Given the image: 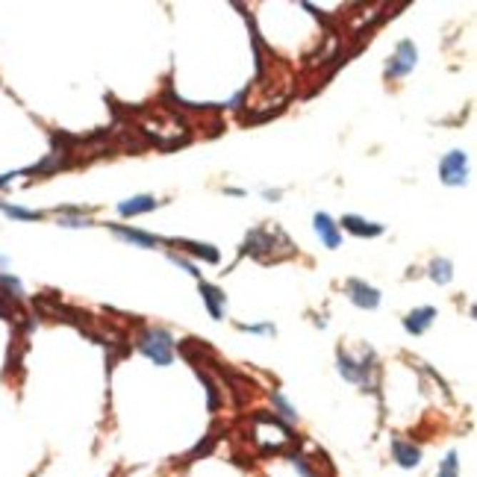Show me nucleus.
<instances>
[{
    "instance_id": "nucleus-8",
    "label": "nucleus",
    "mask_w": 477,
    "mask_h": 477,
    "mask_svg": "<svg viewBox=\"0 0 477 477\" xmlns=\"http://www.w3.org/2000/svg\"><path fill=\"white\" fill-rule=\"evenodd\" d=\"M112 233L118 239H124L130 245H139V248H156V245H169V239H159V236H151V233H141V230H133V227H124V224H112Z\"/></svg>"
},
{
    "instance_id": "nucleus-21",
    "label": "nucleus",
    "mask_w": 477,
    "mask_h": 477,
    "mask_svg": "<svg viewBox=\"0 0 477 477\" xmlns=\"http://www.w3.org/2000/svg\"><path fill=\"white\" fill-rule=\"evenodd\" d=\"M59 224H62V227H68V230H80V227H91V221H89V219H62Z\"/></svg>"
},
{
    "instance_id": "nucleus-7",
    "label": "nucleus",
    "mask_w": 477,
    "mask_h": 477,
    "mask_svg": "<svg viewBox=\"0 0 477 477\" xmlns=\"http://www.w3.org/2000/svg\"><path fill=\"white\" fill-rule=\"evenodd\" d=\"M313 224H316V233H318V239L330 248V251H336L339 245H342V233H339V227H336V221H333L327 212H316L313 216Z\"/></svg>"
},
{
    "instance_id": "nucleus-22",
    "label": "nucleus",
    "mask_w": 477,
    "mask_h": 477,
    "mask_svg": "<svg viewBox=\"0 0 477 477\" xmlns=\"http://www.w3.org/2000/svg\"><path fill=\"white\" fill-rule=\"evenodd\" d=\"M262 198H266V201H280L283 192H277V189H266V192H262Z\"/></svg>"
},
{
    "instance_id": "nucleus-3",
    "label": "nucleus",
    "mask_w": 477,
    "mask_h": 477,
    "mask_svg": "<svg viewBox=\"0 0 477 477\" xmlns=\"http://www.w3.org/2000/svg\"><path fill=\"white\" fill-rule=\"evenodd\" d=\"M439 177L445 186H463L468 180V156L463 151H451L439 162Z\"/></svg>"
},
{
    "instance_id": "nucleus-16",
    "label": "nucleus",
    "mask_w": 477,
    "mask_h": 477,
    "mask_svg": "<svg viewBox=\"0 0 477 477\" xmlns=\"http://www.w3.org/2000/svg\"><path fill=\"white\" fill-rule=\"evenodd\" d=\"M0 212L4 216H9V219H15V221H39L44 212H33V209H24V206H12V204H6V201H0Z\"/></svg>"
},
{
    "instance_id": "nucleus-9",
    "label": "nucleus",
    "mask_w": 477,
    "mask_h": 477,
    "mask_svg": "<svg viewBox=\"0 0 477 477\" xmlns=\"http://www.w3.org/2000/svg\"><path fill=\"white\" fill-rule=\"evenodd\" d=\"M159 206V201L154 195H136V198H127L118 204V216L121 219H136V216H145V212H154Z\"/></svg>"
},
{
    "instance_id": "nucleus-23",
    "label": "nucleus",
    "mask_w": 477,
    "mask_h": 477,
    "mask_svg": "<svg viewBox=\"0 0 477 477\" xmlns=\"http://www.w3.org/2000/svg\"><path fill=\"white\" fill-rule=\"evenodd\" d=\"M18 177V171H9V174H0V189H6L9 186V180H15Z\"/></svg>"
},
{
    "instance_id": "nucleus-12",
    "label": "nucleus",
    "mask_w": 477,
    "mask_h": 477,
    "mask_svg": "<svg viewBox=\"0 0 477 477\" xmlns=\"http://www.w3.org/2000/svg\"><path fill=\"white\" fill-rule=\"evenodd\" d=\"M433 318H436V309L433 306H418V309H413L407 318H403V330H407L410 336H421V333L431 327Z\"/></svg>"
},
{
    "instance_id": "nucleus-2",
    "label": "nucleus",
    "mask_w": 477,
    "mask_h": 477,
    "mask_svg": "<svg viewBox=\"0 0 477 477\" xmlns=\"http://www.w3.org/2000/svg\"><path fill=\"white\" fill-rule=\"evenodd\" d=\"M336 363H339V374L345 380H351V383H360V386L368 389V374H374V353H366L363 363H353L345 351H339Z\"/></svg>"
},
{
    "instance_id": "nucleus-1",
    "label": "nucleus",
    "mask_w": 477,
    "mask_h": 477,
    "mask_svg": "<svg viewBox=\"0 0 477 477\" xmlns=\"http://www.w3.org/2000/svg\"><path fill=\"white\" fill-rule=\"evenodd\" d=\"M136 348L145 353L148 360H154L156 366H171V360H174V336L165 327H148L139 336Z\"/></svg>"
},
{
    "instance_id": "nucleus-19",
    "label": "nucleus",
    "mask_w": 477,
    "mask_h": 477,
    "mask_svg": "<svg viewBox=\"0 0 477 477\" xmlns=\"http://www.w3.org/2000/svg\"><path fill=\"white\" fill-rule=\"evenodd\" d=\"M169 259L174 262V266H180V268H186V271H189V274H192V277H201V271H198V266H192V262H189V259H183L180 253H174V251H171V253H169Z\"/></svg>"
},
{
    "instance_id": "nucleus-18",
    "label": "nucleus",
    "mask_w": 477,
    "mask_h": 477,
    "mask_svg": "<svg viewBox=\"0 0 477 477\" xmlns=\"http://www.w3.org/2000/svg\"><path fill=\"white\" fill-rule=\"evenodd\" d=\"M457 474H460V457H457V451H448V457H445L436 477H457Z\"/></svg>"
},
{
    "instance_id": "nucleus-6",
    "label": "nucleus",
    "mask_w": 477,
    "mask_h": 477,
    "mask_svg": "<svg viewBox=\"0 0 477 477\" xmlns=\"http://www.w3.org/2000/svg\"><path fill=\"white\" fill-rule=\"evenodd\" d=\"M345 292L348 298L353 301V306H360V309H377L380 306V292L374 289V286H368L366 280H348L345 283Z\"/></svg>"
},
{
    "instance_id": "nucleus-5",
    "label": "nucleus",
    "mask_w": 477,
    "mask_h": 477,
    "mask_svg": "<svg viewBox=\"0 0 477 477\" xmlns=\"http://www.w3.org/2000/svg\"><path fill=\"white\" fill-rule=\"evenodd\" d=\"M277 236H280V230H251L248 233V239H245V248H242V253H251V256H256V259H266L268 262V251H274L277 248Z\"/></svg>"
},
{
    "instance_id": "nucleus-20",
    "label": "nucleus",
    "mask_w": 477,
    "mask_h": 477,
    "mask_svg": "<svg viewBox=\"0 0 477 477\" xmlns=\"http://www.w3.org/2000/svg\"><path fill=\"white\" fill-rule=\"evenodd\" d=\"M239 330H248V333H268V336H274V324L268 321V324H239Z\"/></svg>"
},
{
    "instance_id": "nucleus-24",
    "label": "nucleus",
    "mask_w": 477,
    "mask_h": 477,
    "mask_svg": "<svg viewBox=\"0 0 477 477\" xmlns=\"http://www.w3.org/2000/svg\"><path fill=\"white\" fill-rule=\"evenodd\" d=\"M224 192H227V195H233V198H242V195H245L242 189H224Z\"/></svg>"
},
{
    "instance_id": "nucleus-4",
    "label": "nucleus",
    "mask_w": 477,
    "mask_h": 477,
    "mask_svg": "<svg viewBox=\"0 0 477 477\" xmlns=\"http://www.w3.org/2000/svg\"><path fill=\"white\" fill-rule=\"evenodd\" d=\"M416 62H418V51H416V44H413L410 39H403V41L398 44V51H395V56H392L389 68H386V77H389V80L407 77L410 71L416 68Z\"/></svg>"
},
{
    "instance_id": "nucleus-15",
    "label": "nucleus",
    "mask_w": 477,
    "mask_h": 477,
    "mask_svg": "<svg viewBox=\"0 0 477 477\" xmlns=\"http://www.w3.org/2000/svg\"><path fill=\"white\" fill-rule=\"evenodd\" d=\"M427 274H431V280H433V283L445 286V283L454 280V266H451V259L436 256V259L431 262V268H427Z\"/></svg>"
},
{
    "instance_id": "nucleus-11",
    "label": "nucleus",
    "mask_w": 477,
    "mask_h": 477,
    "mask_svg": "<svg viewBox=\"0 0 477 477\" xmlns=\"http://www.w3.org/2000/svg\"><path fill=\"white\" fill-rule=\"evenodd\" d=\"M169 245L171 248H186L192 256H201L206 262H212V266H219L221 262V253L219 248H212V245H204V242H192V239H169Z\"/></svg>"
},
{
    "instance_id": "nucleus-13",
    "label": "nucleus",
    "mask_w": 477,
    "mask_h": 477,
    "mask_svg": "<svg viewBox=\"0 0 477 477\" xmlns=\"http://www.w3.org/2000/svg\"><path fill=\"white\" fill-rule=\"evenodd\" d=\"M392 454L401 468H416L421 463V451L413 442H403V439H392Z\"/></svg>"
},
{
    "instance_id": "nucleus-10",
    "label": "nucleus",
    "mask_w": 477,
    "mask_h": 477,
    "mask_svg": "<svg viewBox=\"0 0 477 477\" xmlns=\"http://www.w3.org/2000/svg\"><path fill=\"white\" fill-rule=\"evenodd\" d=\"M201 298H204V303H206V309H209V316L216 318V321H221L224 318V306H227V295L219 289L216 283H201Z\"/></svg>"
},
{
    "instance_id": "nucleus-14",
    "label": "nucleus",
    "mask_w": 477,
    "mask_h": 477,
    "mask_svg": "<svg viewBox=\"0 0 477 477\" xmlns=\"http://www.w3.org/2000/svg\"><path fill=\"white\" fill-rule=\"evenodd\" d=\"M342 227H345L348 233H353V236H363V239H374V236H380V233L386 230L383 224H371V221L360 219V216H345V219H342Z\"/></svg>"
},
{
    "instance_id": "nucleus-17",
    "label": "nucleus",
    "mask_w": 477,
    "mask_h": 477,
    "mask_svg": "<svg viewBox=\"0 0 477 477\" xmlns=\"http://www.w3.org/2000/svg\"><path fill=\"white\" fill-rule=\"evenodd\" d=\"M271 403H274V407H277V413H280L286 421H295V418H298V410L292 407L289 401L283 398V392H271Z\"/></svg>"
}]
</instances>
